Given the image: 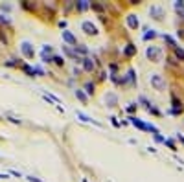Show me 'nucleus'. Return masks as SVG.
Segmentation results:
<instances>
[{
    "label": "nucleus",
    "instance_id": "nucleus-7",
    "mask_svg": "<svg viewBox=\"0 0 184 182\" xmlns=\"http://www.w3.org/2000/svg\"><path fill=\"white\" fill-rule=\"evenodd\" d=\"M61 35H63V41H66L68 44H74V46L77 44V43H76V37H74V35H72L70 31H63Z\"/></svg>",
    "mask_w": 184,
    "mask_h": 182
},
{
    "label": "nucleus",
    "instance_id": "nucleus-2",
    "mask_svg": "<svg viewBox=\"0 0 184 182\" xmlns=\"http://www.w3.org/2000/svg\"><path fill=\"white\" fill-rule=\"evenodd\" d=\"M81 30H83L85 33H88V35H96L98 33V30H96V26H94L90 20H85L83 24H81Z\"/></svg>",
    "mask_w": 184,
    "mask_h": 182
},
{
    "label": "nucleus",
    "instance_id": "nucleus-6",
    "mask_svg": "<svg viewBox=\"0 0 184 182\" xmlns=\"http://www.w3.org/2000/svg\"><path fill=\"white\" fill-rule=\"evenodd\" d=\"M127 24H129V28L136 30V28L140 26V22H138V17H136V15H129V17H127Z\"/></svg>",
    "mask_w": 184,
    "mask_h": 182
},
{
    "label": "nucleus",
    "instance_id": "nucleus-18",
    "mask_svg": "<svg viewBox=\"0 0 184 182\" xmlns=\"http://www.w3.org/2000/svg\"><path fill=\"white\" fill-rule=\"evenodd\" d=\"M77 8H79L81 11H83V9H87V8H88V2H87V0H83V2H79V6H77Z\"/></svg>",
    "mask_w": 184,
    "mask_h": 182
},
{
    "label": "nucleus",
    "instance_id": "nucleus-4",
    "mask_svg": "<svg viewBox=\"0 0 184 182\" xmlns=\"http://www.w3.org/2000/svg\"><path fill=\"white\" fill-rule=\"evenodd\" d=\"M151 85H153L156 90H164V81H162V75H158V74L151 75Z\"/></svg>",
    "mask_w": 184,
    "mask_h": 182
},
{
    "label": "nucleus",
    "instance_id": "nucleus-26",
    "mask_svg": "<svg viewBox=\"0 0 184 182\" xmlns=\"http://www.w3.org/2000/svg\"><path fill=\"white\" fill-rule=\"evenodd\" d=\"M83 182H87V178H83Z\"/></svg>",
    "mask_w": 184,
    "mask_h": 182
},
{
    "label": "nucleus",
    "instance_id": "nucleus-22",
    "mask_svg": "<svg viewBox=\"0 0 184 182\" xmlns=\"http://www.w3.org/2000/svg\"><path fill=\"white\" fill-rule=\"evenodd\" d=\"M134 109H136V103H131V105H129V107H127V110H129V112H133Z\"/></svg>",
    "mask_w": 184,
    "mask_h": 182
},
{
    "label": "nucleus",
    "instance_id": "nucleus-20",
    "mask_svg": "<svg viewBox=\"0 0 184 182\" xmlns=\"http://www.w3.org/2000/svg\"><path fill=\"white\" fill-rule=\"evenodd\" d=\"M175 9H177V11H182V9H184V4H182V2H175Z\"/></svg>",
    "mask_w": 184,
    "mask_h": 182
},
{
    "label": "nucleus",
    "instance_id": "nucleus-21",
    "mask_svg": "<svg viewBox=\"0 0 184 182\" xmlns=\"http://www.w3.org/2000/svg\"><path fill=\"white\" fill-rule=\"evenodd\" d=\"M53 61H55L57 65H63V63H65V59H63V57H59V55H55V57H53Z\"/></svg>",
    "mask_w": 184,
    "mask_h": 182
},
{
    "label": "nucleus",
    "instance_id": "nucleus-25",
    "mask_svg": "<svg viewBox=\"0 0 184 182\" xmlns=\"http://www.w3.org/2000/svg\"><path fill=\"white\" fill-rule=\"evenodd\" d=\"M179 138H180V142H182V144H184V136H180V134H179Z\"/></svg>",
    "mask_w": 184,
    "mask_h": 182
},
{
    "label": "nucleus",
    "instance_id": "nucleus-11",
    "mask_svg": "<svg viewBox=\"0 0 184 182\" xmlns=\"http://www.w3.org/2000/svg\"><path fill=\"white\" fill-rule=\"evenodd\" d=\"M151 13L155 15V18H162V9L156 8V6H153V8H151Z\"/></svg>",
    "mask_w": 184,
    "mask_h": 182
},
{
    "label": "nucleus",
    "instance_id": "nucleus-1",
    "mask_svg": "<svg viewBox=\"0 0 184 182\" xmlns=\"http://www.w3.org/2000/svg\"><path fill=\"white\" fill-rule=\"evenodd\" d=\"M20 50H22V53L26 55V59H33V55H35V50L31 48V44L28 43V41H24V43L20 44Z\"/></svg>",
    "mask_w": 184,
    "mask_h": 182
},
{
    "label": "nucleus",
    "instance_id": "nucleus-16",
    "mask_svg": "<svg viewBox=\"0 0 184 182\" xmlns=\"http://www.w3.org/2000/svg\"><path fill=\"white\" fill-rule=\"evenodd\" d=\"M85 90H87V94H92V92H94V85H92V83H87V85H85Z\"/></svg>",
    "mask_w": 184,
    "mask_h": 182
},
{
    "label": "nucleus",
    "instance_id": "nucleus-10",
    "mask_svg": "<svg viewBox=\"0 0 184 182\" xmlns=\"http://www.w3.org/2000/svg\"><path fill=\"white\" fill-rule=\"evenodd\" d=\"M124 53L127 55V57H133V55L136 53V46H133V44H129L125 50H124Z\"/></svg>",
    "mask_w": 184,
    "mask_h": 182
},
{
    "label": "nucleus",
    "instance_id": "nucleus-19",
    "mask_svg": "<svg viewBox=\"0 0 184 182\" xmlns=\"http://www.w3.org/2000/svg\"><path fill=\"white\" fill-rule=\"evenodd\" d=\"M175 53H177V57H180V59H184V52L180 50V48H175Z\"/></svg>",
    "mask_w": 184,
    "mask_h": 182
},
{
    "label": "nucleus",
    "instance_id": "nucleus-5",
    "mask_svg": "<svg viewBox=\"0 0 184 182\" xmlns=\"http://www.w3.org/2000/svg\"><path fill=\"white\" fill-rule=\"evenodd\" d=\"M131 120V123L134 125V127H138V129H142V131H147V123H144V122H140L138 118H134V116H131L129 118Z\"/></svg>",
    "mask_w": 184,
    "mask_h": 182
},
{
    "label": "nucleus",
    "instance_id": "nucleus-13",
    "mask_svg": "<svg viewBox=\"0 0 184 182\" xmlns=\"http://www.w3.org/2000/svg\"><path fill=\"white\" fill-rule=\"evenodd\" d=\"M77 118H81V120H83V122H88V123H90V122H92V123H96V125H99L98 122H94V120H92V118H88V116H85L83 112H77Z\"/></svg>",
    "mask_w": 184,
    "mask_h": 182
},
{
    "label": "nucleus",
    "instance_id": "nucleus-24",
    "mask_svg": "<svg viewBox=\"0 0 184 182\" xmlns=\"http://www.w3.org/2000/svg\"><path fill=\"white\" fill-rule=\"evenodd\" d=\"M155 140H156V142H164V138H162L160 134H156V136H155Z\"/></svg>",
    "mask_w": 184,
    "mask_h": 182
},
{
    "label": "nucleus",
    "instance_id": "nucleus-23",
    "mask_svg": "<svg viewBox=\"0 0 184 182\" xmlns=\"http://www.w3.org/2000/svg\"><path fill=\"white\" fill-rule=\"evenodd\" d=\"M28 180H30V182H43V180L37 178V177H28Z\"/></svg>",
    "mask_w": 184,
    "mask_h": 182
},
{
    "label": "nucleus",
    "instance_id": "nucleus-12",
    "mask_svg": "<svg viewBox=\"0 0 184 182\" xmlns=\"http://www.w3.org/2000/svg\"><path fill=\"white\" fill-rule=\"evenodd\" d=\"M76 96L79 97V101H81V103H87V94L83 92V90H76Z\"/></svg>",
    "mask_w": 184,
    "mask_h": 182
},
{
    "label": "nucleus",
    "instance_id": "nucleus-9",
    "mask_svg": "<svg viewBox=\"0 0 184 182\" xmlns=\"http://www.w3.org/2000/svg\"><path fill=\"white\" fill-rule=\"evenodd\" d=\"M83 66H85L87 72H92V70H94V63H92V59L85 57V59H83Z\"/></svg>",
    "mask_w": 184,
    "mask_h": 182
},
{
    "label": "nucleus",
    "instance_id": "nucleus-15",
    "mask_svg": "<svg viewBox=\"0 0 184 182\" xmlns=\"http://www.w3.org/2000/svg\"><path fill=\"white\" fill-rule=\"evenodd\" d=\"M127 79L131 81V83H134V70H133V68H131V70L127 72Z\"/></svg>",
    "mask_w": 184,
    "mask_h": 182
},
{
    "label": "nucleus",
    "instance_id": "nucleus-17",
    "mask_svg": "<svg viewBox=\"0 0 184 182\" xmlns=\"http://www.w3.org/2000/svg\"><path fill=\"white\" fill-rule=\"evenodd\" d=\"M164 144H168V147L175 151V144H173V140H169V138H168V140H164Z\"/></svg>",
    "mask_w": 184,
    "mask_h": 182
},
{
    "label": "nucleus",
    "instance_id": "nucleus-3",
    "mask_svg": "<svg viewBox=\"0 0 184 182\" xmlns=\"http://www.w3.org/2000/svg\"><path fill=\"white\" fill-rule=\"evenodd\" d=\"M160 55H162V52L158 50V48H155V46H149L147 48V57L151 59V61H160Z\"/></svg>",
    "mask_w": 184,
    "mask_h": 182
},
{
    "label": "nucleus",
    "instance_id": "nucleus-14",
    "mask_svg": "<svg viewBox=\"0 0 184 182\" xmlns=\"http://www.w3.org/2000/svg\"><path fill=\"white\" fill-rule=\"evenodd\" d=\"M153 37H156V33H155V30H149L146 35H144V39L147 41V39H153Z\"/></svg>",
    "mask_w": 184,
    "mask_h": 182
},
{
    "label": "nucleus",
    "instance_id": "nucleus-8",
    "mask_svg": "<svg viewBox=\"0 0 184 182\" xmlns=\"http://www.w3.org/2000/svg\"><path fill=\"white\" fill-rule=\"evenodd\" d=\"M105 103H107V107H114V105L118 103V97L114 94H107L105 96Z\"/></svg>",
    "mask_w": 184,
    "mask_h": 182
}]
</instances>
